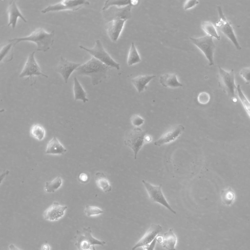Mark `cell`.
<instances>
[{
    "mask_svg": "<svg viewBox=\"0 0 250 250\" xmlns=\"http://www.w3.org/2000/svg\"><path fill=\"white\" fill-rule=\"evenodd\" d=\"M110 68V67L92 57L90 60L82 64L76 71L79 75L89 76L92 85H96L106 78L107 71Z\"/></svg>",
    "mask_w": 250,
    "mask_h": 250,
    "instance_id": "obj_1",
    "label": "cell"
},
{
    "mask_svg": "<svg viewBox=\"0 0 250 250\" xmlns=\"http://www.w3.org/2000/svg\"><path fill=\"white\" fill-rule=\"evenodd\" d=\"M54 36V31L48 33L42 28L39 27L33 31L28 36L10 39L8 42H13L15 46L22 41L32 42L37 44V51L46 52L53 44Z\"/></svg>",
    "mask_w": 250,
    "mask_h": 250,
    "instance_id": "obj_2",
    "label": "cell"
},
{
    "mask_svg": "<svg viewBox=\"0 0 250 250\" xmlns=\"http://www.w3.org/2000/svg\"><path fill=\"white\" fill-rule=\"evenodd\" d=\"M146 132L139 127H135L125 134L124 143L132 150L135 159H137L138 153L146 143Z\"/></svg>",
    "mask_w": 250,
    "mask_h": 250,
    "instance_id": "obj_3",
    "label": "cell"
},
{
    "mask_svg": "<svg viewBox=\"0 0 250 250\" xmlns=\"http://www.w3.org/2000/svg\"><path fill=\"white\" fill-rule=\"evenodd\" d=\"M90 227L83 228L82 230H77L74 237L75 245L78 250H91L92 247L95 245L104 246L105 242L99 240L93 237Z\"/></svg>",
    "mask_w": 250,
    "mask_h": 250,
    "instance_id": "obj_4",
    "label": "cell"
},
{
    "mask_svg": "<svg viewBox=\"0 0 250 250\" xmlns=\"http://www.w3.org/2000/svg\"><path fill=\"white\" fill-rule=\"evenodd\" d=\"M79 47L110 68L120 69V64L114 61L105 51L100 40H96L94 46L92 48H87L82 45H80Z\"/></svg>",
    "mask_w": 250,
    "mask_h": 250,
    "instance_id": "obj_5",
    "label": "cell"
},
{
    "mask_svg": "<svg viewBox=\"0 0 250 250\" xmlns=\"http://www.w3.org/2000/svg\"><path fill=\"white\" fill-rule=\"evenodd\" d=\"M191 42L204 54L208 62L209 65L214 64L213 54L215 48L213 38L208 35L199 38H189Z\"/></svg>",
    "mask_w": 250,
    "mask_h": 250,
    "instance_id": "obj_6",
    "label": "cell"
},
{
    "mask_svg": "<svg viewBox=\"0 0 250 250\" xmlns=\"http://www.w3.org/2000/svg\"><path fill=\"white\" fill-rule=\"evenodd\" d=\"M217 9L219 18L215 26L231 41L237 50H241L242 48L237 40L231 23L226 18L220 5L217 6Z\"/></svg>",
    "mask_w": 250,
    "mask_h": 250,
    "instance_id": "obj_7",
    "label": "cell"
},
{
    "mask_svg": "<svg viewBox=\"0 0 250 250\" xmlns=\"http://www.w3.org/2000/svg\"><path fill=\"white\" fill-rule=\"evenodd\" d=\"M90 2L85 0H62L54 4L50 5L41 11L43 14L49 12L64 10L77 11L83 6L88 5Z\"/></svg>",
    "mask_w": 250,
    "mask_h": 250,
    "instance_id": "obj_8",
    "label": "cell"
},
{
    "mask_svg": "<svg viewBox=\"0 0 250 250\" xmlns=\"http://www.w3.org/2000/svg\"><path fill=\"white\" fill-rule=\"evenodd\" d=\"M147 192L149 199L153 202L157 203L163 206L172 213L176 214V211L171 208L165 198L162 190L161 185H153L147 181H142Z\"/></svg>",
    "mask_w": 250,
    "mask_h": 250,
    "instance_id": "obj_9",
    "label": "cell"
},
{
    "mask_svg": "<svg viewBox=\"0 0 250 250\" xmlns=\"http://www.w3.org/2000/svg\"><path fill=\"white\" fill-rule=\"evenodd\" d=\"M131 5L125 7L112 6L104 11V16L108 22L114 20H125L127 21L131 18Z\"/></svg>",
    "mask_w": 250,
    "mask_h": 250,
    "instance_id": "obj_10",
    "label": "cell"
},
{
    "mask_svg": "<svg viewBox=\"0 0 250 250\" xmlns=\"http://www.w3.org/2000/svg\"><path fill=\"white\" fill-rule=\"evenodd\" d=\"M35 51H34L29 54L23 68L19 75L20 78L33 76H42L46 78H48L47 75L41 71L35 58Z\"/></svg>",
    "mask_w": 250,
    "mask_h": 250,
    "instance_id": "obj_11",
    "label": "cell"
},
{
    "mask_svg": "<svg viewBox=\"0 0 250 250\" xmlns=\"http://www.w3.org/2000/svg\"><path fill=\"white\" fill-rule=\"evenodd\" d=\"M219 73L223 88L228 95L231 98H235V90L236 86L235 84L234 70L231 69L227 71L218 67Z\"/></svg>",
    "mask_w": 250,
    "mask_h": 250,
    "instance_id": "obj_12",
    "label": "cell"
},
{
    "mask_svg": "<svg viewBox=\"0 0 250 250\" xmlns=\"http://www.w3.org/2000/svg\"><path fill=\"white\" fill-rule=\"evenodd\" d=\"M81 64V63L69 62L61 56L55 70L61 74L65 83H66L72 72L74 71V70H76Z\"/></svg>",
    "mask_w": 250,
    "mask_h": 250,
    "instance_id": "obj_13",
    "label": "cell"
},
{
    "mask_svg": "<svg viewBox=\"0 0 250 250\" xmlns=\"http://www.w3.org/2000/svg\"><path fill=\"white\" fill-rule=\"evenodd\" d=\"M162 227L158 224H152L144 236L132 247V250H135L138 248L143 247L151 243L162 231Z\"/></svg>",
    "mask_w": 250,
    "mask_h": 250,
    "instance_id": "obj_14",
    "label": "cell"
},
{
    "mask_svg": "<svg viewBox=\"0 0 250 250\" xmlns=\"http://www.w3.org/2000/svg\"><path fill=\"white\" fill-rule=\"evenodd\" d=\"M185 130V127L181 125H177L169 130L167 131L156 140L154 144L156 146H161L168 144L176 140Z\"/></svg>",
    "mask_w": 250,
    "mask_h": 250,
    "instance_id": "obj_15",
    "label": "cell"
},
{
    "mask_svg": "<svg viewBox=\"0 0 250 250\" xmlns=\"http://www.w3.org/2000/svg\"><path fill=\"white\" fill-rule=\"evenodd\" d=\"M67 207L59 204L57 202H54L43 212V216L45 220L54 221L62 218L65 213Z\"/></svg>",
    "mask_w": 250,
    "mask_h": 250,
    "instance_id": "obj_16",
    "label": "cell"
},
{
    "mask_svg": "<svg viewBox=\"0 0 250 250\" xmlns=\"http://www.w3.org/2000/svg\"><path fill=\"white\" fill-rule=\"evenodd\" d=\"M126 21L125 20H114L107 22L105 25L106 31L109 38L112 42L117 41Z\"/></svg>",
    "mask_w": 250,
    "mask_h": 250,
    "instance_id": "obj_17",
    "label": "cell"
},
{
    "mask_svg": "<svg viewBox=\"0 0 250 250\" xmlns=\"http://www.w3.org/2000/svg\"><path fill=\"white\" fill-rule=\"evenodd\" d=\"M7 13L9 20L7 26L11 25L13 29L16 27L18 18H20L24 22H27L26 20L19 9L15 0L10 1L9 2Z\"/></svg>",
    "mask_w": 250,
    "mask_h": 250,
    "instance_id": "obj_18",
    "label": "cell"
},
{
    "mask_svg": "<svg viewBox=\"0 0 250 250\" xmlns=\"http://www.w3.org/2000/svg\"><path fill=\"white\" fill-rule=\"evenodd\" d=\"M66 151V149L60 142L57 137L54 136L47 145L45 153L52 155H61L65 153Z\"/></svg>",
    "mask_w": 250,
    "mask_h": 250,
    "instance_id": "obj_19",
    "label": "cell"
},
{
    "mask_svg": "<svg viewBox=\"0 0 250 250\" xmlns=\"http://www.w3.org/2000/svg\"><path fill=\"white\" fill-rule=\"evenodd\" d=\"M159 82L164 87L177 88L183 86V85L178 81L177 75L174 73L164 74L160 76Z\"/></svg>",
    "mask_w": 250,
    "mask_h": 250,
    "instance_id": "obj_20",
    "label": "cell"
},
{
    "mask_svg": "<svg viewBox=\"0 0 250 250\" xmlns=\"http://www.w3.org/2000/svg\"><path fill=\"white\" fill-rule=\"evenodd\" d=\"M155 77V75H139L131 79V82L138 93H141L146 88L147 84Z\"/></svg>",
    "mask_w": 250,
    "mask_h": 250,
    "instance_id": "obj_21",
    "label": "cell"
},
{
    "mask_svg": "<svg viewBox=\"0 0 250 250\" xmlns=\"http://www.w3.org/2000/svg\"><path fill=\"white\" fill-rule=\"evenodd\" d=\"M176 242L177 237L173 229H170L167 232L164 234L162 245L167 250H176Z\"/></svg>",
    "mask_w": 250,
    "mask_h": 250,
    "instance_id": "obj_22",
    "label": "cell"
},
{
    "mask_svg": "<svg viewBox=\"0 0 250 250\" xmlns=\"http://www.w3.org/2000/svg\"><path fill=\"white\" fill-rule=\"evenodd\" d=\"M95 180L97 186L104 192H108L111 190V186L106 175L103 172H96Z\"/></svg>",
    "mask_w": 250,
    "mask_h": 250,
    "instance_id": "obj_23",
    "label": "cell"
},
{
    "mask_svg": "<svg viewBox=\"0 0 250 250\" xmlns=\"http://www.w3.org/2000/svg\"><path fill=\"white\" fill-rule=\"evenodd\" d=\"M73 92L75 101L81 100L84 103L88 101L86 93L83 89L76 77L73 79Z\"/></svg>",
    "mask_w": 250,
    "mask_h": 250,
    "instance_id": "obj_24",
    "label": "cell"
},
{
    "mask_svg": "<svg viewBox=\"0 0 250 250\" xmlns=\"http://www.w3.org/2000/svg\"><path fill=\"white\" fill-rule=\"evenodd\" d=\"M15 45L13 42L8 43L1 47L0 53V62H7L12 60L13 50Z\"/></svg>",
    "mask_w": 250,
    "mask_h": 250,
    "instance_id": "obj_25",
    "label": "cell"
},
{
    "mask_svg": "<svg viewBox=\"0 0 250 250\" xmlns=\"http://www.w3.org/2000/svg\"><path fill=\"white\" fill-rule=\"evenodd\" d=\"M138 1L130 0H106L105 1L104 6L102 8V11H105L112 6L116 7H125L129 5L132 6L137 4Z\"/></svg>",
    "mask_w": 250,
    "mask_h": 250,
    "instance_id": "obj_26",
    "label": "cell"
},
{
    "mask_svg": "<svg viewBox=\"0 0 250 250\" xmlns=\"http://www.w3.org/2000/svg\"><path fill=\"white\" fill-rule=\"evenodd\" d=\"M221 199L223 204L228 206H230L233 203L235 199L234 190L230 187L222 190Z\"/></svg>",
    "mask_w": 250,
    "mask_h": 250,
    "instance_id": "obj_27",
    "label": "cell"
},
{
    "mask_svg": "<svg viewBox=\"0 0 250 250\" xmlns=\"http://www.w3.org/2000/svg\"><path fill=\"white\" fill-rule=\"evenodd\" d=\"M141 62L140 56L134 42H132L128 53L127 63L129 66H131Z\"/></svg>",
    "mask_w": 250,
    "mask_h": 250,
    "instance_id": "obj_28",
    "label": "cell"
},
{
    "mask_svg": "<svg viewBox=\"0 0 250 250\" xmlns=\"http://www.w3.org/2000/svg\"><path fill=\"white\" fill-rule=\"evenodd\" d=\"M203 30L209 36L216 38L217 40H220V36L218 34L216 27L210 21H204L202 22Z\"/></svg>",
    "mask_w": 250,
    "mask_h": 250,
    "instance_id": "obj_29",
    "label": "cell"
},
{
    "mask_svg": "<svg viewBox=\"0 0 250 250\" xmlns=\"http://www.w3.org/2000/svg\"><path fill=\"white\" fill-rule=\"evenodd\" d=\"M62 179L60 176H57L53 180L46 182L44 188V191L47 193H52L56 191L62 186Z\"/></svg>",
    "mask_w": 250,
    "mask_h": 250,
    "instance_id": "obj_30",
    "label": "cell"
},
{
    "mask_svg": "<svg viewBox=\"0 0 250 250\" xmlns=\"http://www.w3.org/2000/svg\"><path fill=\"white\" fill-rule=\"evenodd\" d=\"M31 135L38 140H43L45 135V131L44 128L39 124L33 125L30 130Z\"/></svg>",
    "mask_w": 250,
    "mask_h": 250,
    "instance_id": "obj_31",
    "label": "cell"
},
{
    "mask_svg": "<svg viewBox=\"0 0 250 250\" xmlns=\"http://www.w3.org/2000/svg\"><path fill=\"white\" fill-rule=\"evenodd\" d=\"M236 90L239 99L240 100L245 111L250 117V102L244 94L239 84H238L236 86Z\"/></svg>",
    "mask_w": 250,
    "mask_h": 250,
    "instance_id": "obj_32",
    "label": "cell"
},
{
    "mask_svg": "<svg viewBox=\"0 0 250 250\" xmlns=\"http://www.w3.org/2000/svg\"><path fill=\"white\" fill-rule=\"evenodd\" d=\"M84 211L86 215L88 217L101 214L104 212V210L99 208L89 205L85 206Z\"/></svg>",
    "mask_w": 250,
    "mask_h": 250,
    "instance_id": "obj_33",
    "label": "cell"
},
{
    "mask_svg": "<svg viewBox=\"0 0 250 250\" xmlns=\"http://www.w3.org/2000/svg\"><path fill=\"white\" fill-rule=\"evenodd\" d=\"M144 119L138 115H134L131 118V122L135 127H139L144 123Z\"/></svg>",
    "mask_w": 250,
    "mask_h": 250,
    "instance_id": "obj_34",
    "label": "cell"
},
{
    "mask_svg": "<svg viewBox=\"0 0 250 250\" xmlns=\"http://www.w3.org/2000/svg\"><path fill=\"white\" fill-rule=\"evenodd\" d=\"M240 75L247 84H250V66L242 68L240 71Z\"/></svg>",
    "mask_w": 250,
    "mask_h": 250,
    "instance_id": "obj_35",
    "label": "cell"
},
{
    "mask_svg": "<svg viewBox=\"0 0 250 250\" xmlns=\"http://www.w3.org/2000/svg\"><path fill=\"white\" fill-rule=\"evenodd\" d=\"M210 100L209 94L206 92H200L197 97V100L201 104H206Z\"/></svg>",
    "mask_w": 250,
    "mask_h": 250,
    "instance_id": "obj_36",
    "label": "cell"
},
{
    "mask_svg": "<svg viewBox=\"0 0 250 250\" xmlns=\"http://www.w3.org/2000/svg\"><path fill=\"white\" fill-rule=\"evenodd\" d=\"M199 3V1L196 0H187L184 4V9L187 10L192 8Z\"/></svg>",
    "mask_w": 250,
    "mask_h": 250,
    "instance_id": "obj_37",
    "label": "cell"
},
{
    "mask_svg": "<svg viewBox=\"0 0 250 250\" xmlns=\"http://www.w3.org/2000/svg\"><path fill=\"white\" fill-rule=\"evenodd\" d=\"M157 240L156 238H155L151 243L149 245L144 246L143 247L144 250H154L155 245L156 244Z\"/></svg>",
    "mask_w": 250,
    "mask_h": 250,
    "instance_id": "obj_38",
    "label": "cell"
},
{
    "mask_svg": "<svg viewBox=\"0 0 250 250\" xmlns=\"http://www.w3.org/2000/svg\"><path fill=\"white\" fill-rule=\"evenodd\" d=\"M79 181L83 183H85L88 180V176L85 173H81L79 176Z\"/></svg>",
    "mask_w": 250,
    "mask_h": 250,
    "instance_id": "obj_39",
    "label": "cell"
},
{
    "mask_svg": "<svg viewBox=\"0 0 250 250\" xmlns=\"http://www.w3.org/2000/svg\"><path fill=\"white\" fill-rule=\"evenodd\" d=\"M50 246L47 243L43 244L41 247L42 250H50Z\"/></svg>",
    "mask_w": 250,
    "mask_h": 250,
    "instance_id": "obj_40",
    "label": "cell"
},
{
    "mask_svg": "<svg viewBox=\"0 0 250 250\" xmlns=\"http://www.w3.org/2000/svg\"><path fill=\"white\" fill-rule=\"evenodd\" d=\"M9 250H22L21 249L18 248L16 246H15L14 244H10L9 246Z\"/></svg>",
    "mask_w": 250,
    "mask_h": 250,
    "instance_id": "obj_41",
    "label": "cell"
},
{
    "mask_svg": "<svg viewBox=\"0 0 250 250\" xmlns=\"http://www.w3.org/2000/svg\"><path fill=\"white\" fill-rule=\"evenodd\" d=\"M92 250H96L95 248L94 247V246L92 247Z\"/></svg>",
    "mask_w": 250,
    "mask_h": 250,
    "instance_id": "obj_42",
    "label": "cell"
},
{
    "mask_svg": "<svg viewBox=\"0 0 250 250\" xmlns=\"http://www.w3.org/2000/svg\"></svg>",
    "mask_w": 250,
    "mask_h": 250,
    "instance_id": "obj_43",
    "label": "cell"
}]
</instances>
